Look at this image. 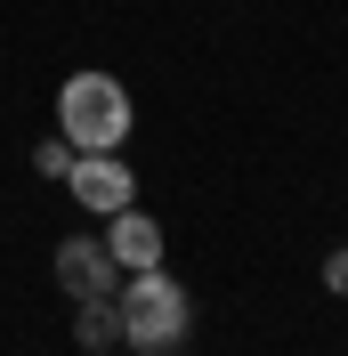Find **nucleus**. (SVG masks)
<instances>
[{"label": "nucleus", "mask_w": 348, "mask_h": 356, "mask_svg": "<svg viewBox=\"0 0 348 356\" xmlns=\"http://www.w3.org/2000/svg\"><path fill=\"white\" fill-rule=\"evenodd\" d=\"M113 308H122V348H138V356H171V348H187L195 300H187V284H178V275L138 267V275H122Z\"/></svg>", "instance_id": "f257e3e1"}, {"label": "nucleus", "mask_w": 348, "mask_h": 356, "mask_svg": "<svg viewBox=\"0 0 348 356\" xmlns=\"http://www.w3.org/2000/svg\"><path fill=\"white\" fill-rule=\"evenodd\" d=\"M57 138H65L73 154H113L122 138H130V89L113 81V73H73L57 89Z\"/></svg>", "instance_id": "f03ea898"}, {"label": "nucleus", "mask_w": 348, "mask_h": 356, "mask_svg": "<svg viewBox=\"0 0 348 356\" xmlns=\"http://www.w3.org/2000/svg\"><path fill=\"white\" fill-rule=\"evenodd\" d=\"M65 186H73L81 211H97V219H113V211H130V202H138V178H130L122 154H73Z\"/></svg>", "instance_id": "7ed1b4c3"}, {"label": "nucleus", "mask_w": 348, "mask_h": 356, "mask_svg": "<svg viewBox=\"0 0 348 356\" xmlns=\"http://www.w3.org/2000/svg\"><path fill=\"white\" fill-rule=\"evenodd\" d=\"M57 284L73 300H113L122 291V259L106 251V235H65L57 243Z\"/></svg>", "instance_id": "20e7f679"}, {"label": "nucleus", "mask_w": 348, "mask_h": 356, "mask_svg": "<svg viewBox=\"0 0 348 356\" xmlns=\"http://www.w3.org/2000/svg\"><path fill=\"white\" fill-rule=\"evenodd\" d=\"M106 251L122 259V275H138V267H162V227H154V211H113L106 219Z\"/></svg>", "instance_id": "39448f33"}, {"label": "nucleus", "mask_w": 348, "mask_h": 356, "mask_svg": "<svg viewBox=\"0 0 348 356\" xmlns=\"http://www.w3.org/2000/svg\"><path fill=\"white\" fill-rule=\"evenodd\" d=\"M73 340H81L89 356L122 348V308H113V300H73Z\"/></svg>", "instance_id": "423d86ee"}, {"label": "nucleus", "mask_w": 348, "mask_h": 356, "mask_svg": "<svg viewBox=\"0 0 348 356\" xmlns=\"http://www.w3.org/2000/svg\"><path fill=\"white\" fill-rule=\"evenodd\" d=\"M33 170H41V178H65V170H73V146H65V138L33 146Z\"/></svg>", "instance_id": "0eeeda50"}, {"label": "nucleus", "mask_w": 348, "mask_h": 356, "mask_svg": "<svg viewBox=\"0 0 348 356\" xmlns=\"http://www.w3.org/2000/svg\"><path fill=\"white\" fill-rule=\"evenodd\" d=\"M324 284H332V291L348 300V251H332V259H324Z\"/></svg>", "instance_id": "6e6552de"}]
</instances>
